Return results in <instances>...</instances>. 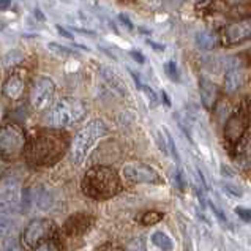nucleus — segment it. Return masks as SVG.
Masks as SVG:
<instances>
[{"instance_id": "nucleus-8", "label": "nucleus", "mask_w": 251, "mask_h": 251, "mask_svg": "<svg viewBox=\"0 0 251 251\" xmlns=\"http://www.w3.org/2000/svg\"><path fill=\"white\" fill-rule=\"evenodd\" d=\"M124 176L126 180L133 183H150L158 185L161 183V177L150 164H146L142 161H131L124 166Z\"/></svg>"}, {"instance_id": "nucleus-10", "label": "nucleus", "mask_w": 251, "mask_h": 251, "mask_svg": "<svg viewBox=\"0 0 251 251\" xmlns=\"http://www.w3.org/2000/svg\"><path fill=\"white\" fill-rule=\"evenodd\" d=\"M248 128V117L245 111H235L234 114L227 117L225 124V139L231 146H235L240 141V138L245 134Z\"/></svg>"}, {"instance_id": "nucleus-7", "label": "nucleus", "mask_w": 251, "mask_h": 251, "mask_svg": "<svg viewBox=\"0 0 251 251\" xmlns=\"http://www.w3.org/2000/svg\"><path fill=\"white\" fill-rule=\"evenodd\" d=\"M251 40V18H243L229 23L221 32V43L226 48H232Z\"/></svg>"}, {"instance_id": "nucleus-4", "label": "nucleus", "mask_w": 251, "mask_h": 251, "mask_svg": "<svg viewBox=\"0 0 251 251\" xmlns=\"http://www.w3.org/2000/svg\"><path fill=\"white\" fill-rule=\"evenodd\" d=\"M107 133V126L103 120H92L85 125L82 130L75 136L71 144V160L75 164H81L85 156L89 155L92 147L97 144V141Z\"/></svg>"}, {"instance_id": "nucleus-16", "label": "nucleus", "mask_w": 251, "mask_h": 251, "mask_svg": "<svg viewBox=\"0 0 251 251\" xmlns=\"http://www.w3.org/2000/svg\"><path fill=\"white\" fill-rule=\"evenodd\" d=\"M100 73H101V77H103V81L109 85V87L114 90V92H117L119 95L122 97H125L126 95V85L125 82L122 81V77L116 73V71H112L111 68H101L100 70Z\"/></svg>"}, {"instance_id": "nucleus-28", "label": "nucleus", "mask_w": 251, "mask_h": 251, "mask_svg": "<svg viewBox=\"0 0 251 251\" xmlns=\"http://www.w3.org/2000/svg\"><path fill=\"white\" fill-rule=\"evenodd\" d=\"M97 251H125V250L119 245H114V243H106V245L97 248Z\"/></svg>"}, {"instance_id": "nucleus-15", "label": "nucleus", "mask_w": 251, "mask_h": 251, "mask_svg": "<svg viewBox=\"0 0 251 251\" xmlns=\"http://www.w3.org/2000/svg\"><path fill=\"white\" fill-rule=\"evenodd\" d=\"M243 81H245V71H243L242 68H231L227 70L225 73V92L227 93V95H232V93L237 92L240 87Z\"/></svg>"}, {"instance_id": "nucleus-33", "label": "nucleus", "mask_w": 251, "mask_h": 251, "mask_svg": "<svg viewBox=\"0 0 251 251\" xmlns=\"http://www.w3.org/2000/svg\"><path fill=\"white\" fill-rule=\"evenodd\" d=\"M158 144H160V147H161V150H163V153H168L166 142H164V139H163V134H161V133H158Z\"/></svg>"}, {"instance_id": "nucleus-32", "label": "nucleus", "mask_w": 251, "mask_h": 251, "mask_svg": "<svg viewBox=\"0 0 251 251\" xmlns=\"http://www.w3.org/2000/svg\"><path fill=\"white\" fill-rule=\"evenodd\" d=\"M131 54V57L136 60V62H139V63H144V57L141 55V52H138V51H131L130 52Z\"/></svg>"}, {"instance_id": "nucleus-35", "label": "nucleus", "mask_w": 251, "mask_h": 251, "mask_svg": "<svg viewBox=\"0 0 251 251\" xmlns=\"http://www.w3.org/2000/svg\"><path fill=\"white\" fill-rule=\"evenodd\" d=\"M5 161H6V158H3L2 155H0V174L6 169V166H5Z\"/></svg>"}, {"instance_id": "nucleus-27", "label": "nucleus", "mask_w": 251, "mask_h": 251, "mask_svg": "<svg viewBox=\"0 0 251 251\" xmlns=\"http://www.w3.org/2000/svg\"><path fill=\"white\" fill-rule=\"evenodd\" d=\"M235 213H237L243 221L251 223V209H245V207H237V209H235Z\"/></svg>"}, {"instance_id": "nucleus-22", "label": "nucleus", "mask_w": 251, "mask_h": 251, "mask_svg": "<svg viewBox=\"0 0 251 251\" xmlns=\"http://www.w3.org/2000/svg\"><path fill=\"white\" fill-rule=\"evenodd\" d=\"M128 250L130 251H146V240L144 237H136L130 242L128 245Z\"/></svg>"}, {"instance_id": "nucleus-20", "label": "nucleus", "mask_w": 251, "mask_h": 251, "mask_svg": "<svg viewBox=\"0 0 251 251\" xmlns=\"http://www.w3.org/2000/svg\"><path fill=\"white\" fill-rule=\"evenodd\" d=\"M141 223L146 225V226H152V225H156L160 223V221L163 220V213L161 212H156V210H149L146 213L141 215Z\"/></svg>"}, {"instance_id": "nucleus-12", "label": "nucleus", "mask_w": 251, "mask_h": 251, "mask_svg": "<svg viewBox=\"0 0 251 251\" xmlns=\"http://www.w3.org/2000/svg\"><path fill=\"white\" fill-rule=\"evenodd\" d=\"M199 95H201V103L204 104L205 109H213L218 101L220 89L213 81L202 76L199 79Z\"/></svg>"}, {"instance_id": "nucleus-6", "label": "nucleus", "mask_w": 251, "mask_h": 251, "mask_svg": "<svg viewBox=\"0 0 251 251\" xmlns=\"http://www.w3.org/2000/svg\"><path fill=\"white\" fill-rule=\"evenodd\" d=\"M54 93H55V85L52 79H49L46 76H38L32 82L30 87V104L37 111H45L51 106Z\"/></svg>"}, {"instance_id": "nucleus-34", "label": "nucleus", "mask_w": 251, "mask_h": 251, "mask_svg": "<svg viewBox=\"0 0 251 251\" xmlns=\"http://www.w3.org/2000/svg\"><path fill=\"white\" fill-rule=\"evenodd\" d=\"M11 5V0H0V11L2 10H8Z\"/></svg>"}, {"instance_id": "nucleus-17", "label": "nucleus", "mask_w": 251, "mask_h": 251, "mask_svg": "<svg viewBox=\"0 0 251 251\" xmlns=\"http://www.w3.org/2000/svg\"><path fill=\"white\" fill-rule=\"evenodd\" d=\"M33 199H35V202H37L38 209H41V210H49L52 207V204H54V199L51 196V193H49L46 188H37V190H35Z\"/></svg>"}, {"instance_id": "nucleus-5", "label": "nucleus", "mask_w": 251, "mask_h": 251, "mask_svg": "<svg viewBox=\"0 0 251 251\" xmlns=\"http://www.w3.org/2000/svg\"><path fill=\"white\" fill-rule=\"evenodd\" d=\"M27 149V138L18 124H6L0 128V155L6 160L18 158Z\"/></svg>"}, {"instance_id": "nucleus-19", "label": "nucleus", "mask_w": 251, "mask_h": 251, "mask_svg": "<svg viewBox=\"0 0 251 251\" xmlns=\"http://www.w3.org/2000/svg\"><path fill=\"white\" fill-rule=\"evenodd\" d=\"M196 45L204 51H210V49L217 46V38L213 37V33L202 30L196 35Z\"/></svg>"}, {"instance_id": "nucleus-31", "label": "nucleus", "mask_w": 251, "mask_h": 251, "mask_svg": "<svg viewBox=\"0 0 251 251\" xmlns=\"http://www.w3.org/2000/svg\"><path fill=\"white\" fill-rule=\"evenodd\" d=\"M119 19L122 21V23H124L128 28H130V30H131V28H133V24H131V21L130 19H128L126 16H125V14H120V16H119Z\"/></svg>"}, {"instance_id": "nucleus-24", "label": "nucleus", "mask_w": 251, "mask_h": 251, "mask_svg": "<svg viewBox=\"0 0 251 251\" xmlns=\"http://www.w3.org/2000/svg\"><path fill=\"white\" fill-rule=\"evenodd\" d=\"M164 133H166V141H168V146H169V150H171V153L174 155V158H176V161L178 163V152H177V147H176V142H174V139H172V136H171V133L164 128Z\"/></svg>"}, {"instance_id": "nucleus-23", "label": "nucleus", "mask_w": 251, "mask_h": 251, "mask_svg": "<svg viewBox=\"0 0 251 251\" xmlns=\"http://www.w3.org/2000/svg\"><path fill=\"white\" fill-rule=\"evenodd\" d=\"M141 89L144 90V93H146V97L149 98L150 104H152V106H156V104H158V95H156L155 90H153L152 87H149V85H141Z\"/></svg>"}, {"instance_id": "nucleus-18", "label": "nucleus", "mask_w": 251, "mask_h": 251, "mask_svg": "<svg viewBox=\"0 0 251 251\" xmlns=\"http://www.w3.org/2000/svg\"><path fill=\"white\" fill-rule=\"evenodd\" d=\"M152 242H153V245L156 248H160L163 251H172V250H174V242H172V239L164 232H161V231H156V232L152 234Z\"/></svg>"}, {"instance_id": "nucleus-25", "label": "nucleus", "mask_w": 251, "mask_h": 251, "mask_svg": "<svg viewBox=\"0 0 251 251\" xmlns=\"http://www.w3.org/2000/svg\"><path fill=\"white\" fill-rule=\"evenodd\" d=\"M223 186H225V190H226V193H227V195H231L232 198H240V196L243 195V191H242V188H239V186H237V185L225 183Z\"/></svg>"}, {"instance_id": "nucleus-29", "label": "nucleus", "mask_w": 251, "mask_h": 251, "mask_svg": "<svg viewBox=\"0 0 251 251\" xmlns=\"http://www.w3.org/2000/svg\"><path fill=\"white\" fill-rule=\"evenodd\" d=\"M49 49H51V51L60 52L62 55H68V54H70V51H68L67 48H62V46H59V45H49Z\"/></svg>"}, {"instance_id": "nucleus-1", "label": "nucleus", "mask_w": 251, "mask_h": 251, "mask_svg": "<svg viewBox=\"0 0 251 251\" xmlns=\"http://www.w3.org/2000/svg\"><path fill=\"white\" fill-rule=\"evenodd\" d=\"M67 150V138L57 131L38 133L27 147V160L37 166H49L59 161Z\"/></svg>"}, {"instance_id": "nucleus-26", "label": "nucleus", "mask_w": 251, "mask_h": 251, "mask_svg": "<svg viewBox=\"0 0 251 251\" xmlns=\"http://www.w3.org/2000/svg\"><path fill=\"white\" fill-rule=\"evenodd\" d=\"M166 73H168V76L171 77L172 81L178 82V71H177V67H176L174 62H168L166 63Z\"/></svg>"}, {"instance_id": "nucleus-30", "label": "nucleus", "mask_w": 251, "mask_h": 251, "mask_svg": "<svg viewBox=\"0 0 251 251\" xmlns=\"http://www.w3.org/2000/svg\"><path fill=\"white\" fill-rule=\"evenodd\" d=\"M57 32H59L63 38H68V40H73V35H71L68 30H65V28H63L62 25H57Z\"/></svg>"}, {"instance_id": "nucleus-36", "label": "nucleus", "mask_w": 251, "mask_h": 251, "mask_svg": "<svg viewBox=\"0 0 251 251\" xmlns=\"http://www.w3.org/2000/svg\"><path fill=\"white\" fill-rule=\"evenodd\" d=\"M37 14H38V19H41V21H45V16H43V13H40V11L37 10Z\"/></svg>"}, {"instance_id": "nucleus-13", "label": "nucleus", "mask_w": 251, "mask_h": 251, "mask_svg": "<svg viewBox=\"0 0 251 251\" xmlns=\"http://www.w3.org/2000/svg\"><path fill=\"white\" fill-rule=\"evenodd\" d=\"M235 147V161L242 169H248L251 164V126L247 128L245 134L242 136L240 141Z\"/></svg>"}, {"instance_id": "nucleus-21", "label": "nucleus", "mask_w": 251, "mask_h": 251, "mask_svg": "<svg viewBox=\"0 0 251 251\" xmlns=\"http://www.w3.org/2000/svg\"><path fill=\"white\" fill-rule=\"evenodd\" d=\"M33 251H60L59 242L54 239H48L45 242H41L38 247H35Z\"/></svg>"}, {"instance_id": "nucleus-11", "label": "nucleus", "mask_w": 251, "mask_h": 251, "mask_svg": "<svg viewBox=\"0 0 251 251\" xmlns=\"http://www.w3.org/2000/svg\"><path fill=\"white\" fill-rule=\"evenodd\" d=\"M93 218L87 213H76L71 215V217L65 221V226H63V231L70 237H76V235L84 234L87 229L92 226Z\"/></svg>"}, {"instance_id": "nucleus-14", "label": "nucleus", "mask_w": 251, "mask_h": 251, "mask_svg": "<svg viewBox=\"0 0 251 251\" xmlns=\"http://www.w3.org/2000/svg\"><path fill=\"white\" fill-rule=\"evenodd\" d=\"M25 90V77L23 73H13L3 84V93L10 100H19Z\"/></svg>"}, {"instance_id": "nucleus-3", "label": "nucleus", "mask_w": 251, "mask_h": 251, "mask_svg": "<svg viewBox=\"0 0 251 251\" xmlns=\"http://www.w3.org/2000/svg\"><path fill=\"white\" fill-rule=\"evenodd\" d=\"M87 109L81 100L62 98L46 114V124L52 128H67L85 117Z\"/></svg>"}, {"instance_id": "nucleus-9", "label": "nucleus", "mask_w": 251, "mask_h": 251, "mask_svg": "<svg viewBox=\"0 0 251 251\" xmlns=\"http://www.w3.org/2000/svg\"><path fill=\"white\" fill-rule=\"evenodd\" d=\"M55 232V226L52 221L49 220H35L30 225L25 227L23 242L24 245L28 248L38 247L41 242H45L48 239H52V235Z\"/></svg>"}, {"instance_id": "nucleus-2", "label": "nucleus", "mask_w": 251, "mask_h": 251, "mask_svg": "<svg viewBox=\"0 0 251 251\" xmlns=\"http://www.w3.org/2000/svg\"><path fill=\"white\" fill-rule=\"evenodd\" d=\"M122 190L119 174L107 166H95L85 172L82 191L92 199H109Z\"/></svg>"}]
</instances>
